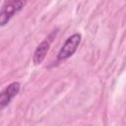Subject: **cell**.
<instances>
[{
	"instance_id": "6da1fadb",
	"label": "cell",
	"mask_w": 126,
	"mask_h": 126,
	"mask_svg": "<svg viewBox=\"0 0 126 126\" xmlns=\"http://www.w3.org/2000/svg\"><path fill=\"white\" fill-rule=\"evenodd\" d=\"M25 5L24 1H6L2 8H1V13H0V25L4 26L6 23L11 19V17L20 11L23 6Z\"/></svg>"
},
{
	"instance_id": "7a4b0ae2",
	"label": "cell",
	"mask_w": 126,
	"mask_h": 126,
	"mask_svg": "<svg viewBox=\"0 0 126 126\" xmlns=\"http://www.w3.org/2000/svg\"><path fill=\"white\" fill-rule=\"evenodd\" d=\"M80 41H81V34L79 33H75L70 37H68V39L65 41V43L63 44L62 48L58 53V59L64 60L71 57L77 50L80 44Z\"/></svg>"
},
{
	"instance_id": "3957f363",
	"label": "cell",
	"mask_w": 126,
	"mask_h": 126,
	"mask_svg": "<svg viewBox=\"0 0 126 126\" xmlns=\"http://www.w3.org/2000/svg\"><path fill=\"white\" fill-rule=\"evenodd\" d=\"M20 91V84L18 82H14L12 84H10L9 86H7L1 93L0 94V104L1 107H5L6 105H8L11 101V99L16 96L18 94Z\"/></svg>"
},
{
	"instance_id": "277c9868",
	"label": "cell",
	"mask_w": 126,
	"mask_h": 126,
	"mask_svg": "<svg viewBox=\"0 0 126 126\" xmlns=\"http://www.w3.org/2000/svg\"><path fill=\"white\" fill-rule=\"evenodd\" d=\"M49 45H50V42L47 40H44L37 46V48L35 49L34 54H33V63L35 65H38L43 61V59L49 49Z\"/></svg>"
}]
</instances>
